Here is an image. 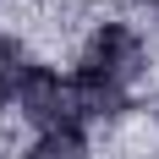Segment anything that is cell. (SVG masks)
<instances>
[{"instance_id":"1","label":"cell","mask_w":159,"mask_h":159,"mask_svg":"<svg viewBox=\"0 0 159 159\" xmlns=\"http://www.w3.org/2000/svg\"><path fill=\"white\" fill-rule=\"evenodd\" d=\"M148 77V49L137 39V28L126 22H99L88 33V44L77 55V104H82V121H115L121 110H132V99Z\"/></svg>"},{"instance_id":"2","label":"cell","mask_w":159,"mask_h":159,"mask_svg":"<svg viewBox=\"0 0 159 159\" xmlns=\"http://www.w3.org/2000/svg\"><path fill=\"white\" fill-rule=\"evenodd\" d=\"M16 115L39 132H66L82 126V104H77V82L49 71V66H28V77L16 82Z\"/></svg>"},{"instance_id":"4","label":"cell","mask_w":159,"mask_h":159,"mask_svg":"<svg viewBox=\"0 0 159 159\" xmlns=\"http://www.w3.org/2000/svg\"><path fill=\"white\" fill-rule=\"evenodd\" d=\"M28 49H22V39H11V33H0V104L16 93V82L28 77Z\"/></svg>"},{"instance_id":"3","label":"cell","mask_w":159,"mask_h":159,"mask_svg":"<svg viewBox=\"0 0 159 159\" xmlns=\"http://www.w3.org/2000/svg\"><path fill=\"white\" fill-rule=\"evenodd\" d=\"M28 159H88V137L82 126H66V132H39L28 148Z\"/></svg>"}]
</instances>
